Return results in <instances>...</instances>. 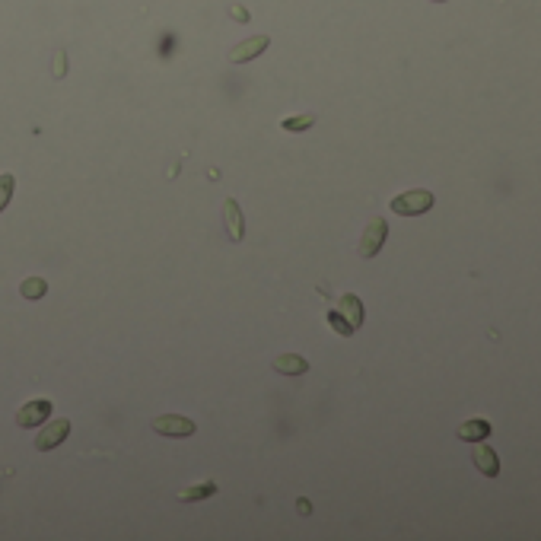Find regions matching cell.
<instances>
[{
	"mask_svg": "<svg viewBox=\"0 0 541 541\" xmlns=\"http://www.w3.org/2000/svg\"><path fill=\"white\" fill-rule=\"evenodd\" d=\"M433 207V195L427 188H411L405 195H398L392 201V210L398 217H417V214H427Z\"/></svg>",
	"mask_w": 541,
	"mask_h": 541,
	"instance_id": "6da1fadb",
	"label": "cell"
},
{
	"mask_svg": "<svg viewBox=\"0 0 541 541\" xmlns=\"http://www.w3.org/2000/svg\"><path fill=\"white\" fill-rule=\"evenodd\" d=\"M386 236H388V223L386 220H369V226L363 230V236H360V258H373V255H379V249L386 245Z\"/></svg>",
	"mask_w": 541,
	"mask_h": 541,
	"instance_id": "7a4b0ae2",
	"label": "cell"
},
{
	"mask_svg": "<svg viewBox=\"0 0 541 541\" xmlns=\"http://www.w3.org/2000/svg\"><path fill=\"white\" fill-rule=\"evenodd\" d=\"M67 436H71V421H67V417H58V421H45V430L36 436V449H38V452H51L54 446H61Z\"/></svg>",
	"mask_w": 541,
	"mask_h": 541,
	"instance_id": "3957f363",
	"label": "cell"
},
{
	"mask_svg": "<svg viewBox=\"0 0 541 541\" xmlns=\"http://www.w3.org/2000/svg\"><path fill=\"white\" fill-rule=\"evenodd\" d=\"M48 417H51V401L48 398H36V401H29V405H23L16 411V423L23 430L38 427V423H45Z\"/></svg>",
	"mask_w": 541,
	"mask_h": 541,
	"instance_id": "277c9868",
	"label": "cell"
},
{
	"mask_svg": "<svg viewBox=\"0 0 541 541\" xmlns=\"http://www.w3.org/2000/svg\"><path fill=\"white\" fill-rule=\"evenodd\" d=\"M153 430L163 436H191L195 433V421L188 417H179V414H163L153 421Z\"/></svg>",
	"mask_w": 541,
	"mask_h": 541,
	"instance_id": "5b68a950",
	"label": "cell"
},
{
	"mask_svg": "<svg viewBox=\"0 0 541 541\" xmlns=\"http://www.w3.org/2000/svg\"><path fill=\"white\" fill-rule=\"evenodd\" d=\"M268 42H271L268 36H252V38H245V42H239V45L230 51V61H232V64H245V61L258 58V54L268 48Z\"/></svg>",
	"mask_w": 541,
	"mask_h": 541,
	"instance_id": "8992f818",
	"label": "cell"
},
{
	"mask_svg": "<svg viewBox=\"0 0 541 541\" xmlns=\"http://www.w3.org/2000/svg\"><path fill=\"white\" fill-rule=\"evenodd\" d=\"M471 458H475V468L481 471L484 478H497L500 475V455L490 446H484V440L475 446V455Z\"/></svg>",
	"mask_w": 541,
	"mask_h": 541,
	"instance_id": "52a82bcc",
	"label": "cell"
},
{
	"mask_svg": "<svg viewBox=\"0 0 541 541\" xmlns=\"http://www.w3.org/2000/svg\"><path fill=\"white\" fill-rule=\"evenodd\" d=\"M490 436V423L484 421V417H471V421H465L462 427H458V440L465 443H481Z\"/></svg>",
	"mask_w": 541,
	"mask_h": 541,
	"instance_id": "ba28073f",
	"label": "cell"
},
{
	"mask_svg": "<svg viewBox=\"0 0 541 541\" xmlns=\"http://www.w3.org/2000/svg\"><path fill=\"white\" fill-rule=\"evenodd\" d=\"M338 312L351 321L354 331L363 325V303H360V297H354V293H344V297L338 299Z\"/></svg>",
	"mask_w": 541,
	"mask_h": 541,
	"instance_id": "9c48e42d",
	"label": "cell"
},
{
	"mask_svg": "<svg viewBox=\"0 0 541 541\" xmlns=\"http://www.w3.org/2000/svg\"><path fill=\"white\" fill-rule=\"evenodd\" d=\"M223 220H226L230 236L239 242V239L245 236V223H242V210H239V204L232 201V197H226V204H223Z\"/></svg>",
	"mask_w": 541,
	"mask_h": 541,
	"instance_id": "30bf717a",
	"label": "cell"
},
{
	"mask_svg": "<svg viewBox=\"0 0 541 541\" xmlns=\"http://www.w3.org/2000/svg\"><path fill=\"white\" fill-rule=\"evenodd\" d=\"M274 369L284 376H303V373H309V363H306V357H299V354H284V357L274 360Z\"/></svg>",
	"mask_w": 541,
	"mask_h": 541,
	"instance_id": "8fae6325",
	"label": "cell"
},
{
	"mask_svg": "<svg viewBox=\"0 0 541 541\" xmlns=\"http://www.w3.org/2000/svg\"><path fill=\"white\" fill-rule=\"evenodd\" d=\"M19 293H23L26 299H42L45 293H48V280H42V277H29V280H23Z\"/></svg>",
	"mask_w": 541,
	"mask_h": 541,
	"instance_id": "7c38bea8",
	"label": "cell"
},
{
	"mask_svg": "<svg viewBox=\"0 0 541 541\" xmlns=\"http://www.w3.org/2000/svg\"><path fill=\"white\" fill-rule=\"evenodd\" d=\"M217 494V484H210V481H204V484H195V488H185L179 500H207V497H214Z\"/></svg>",
	"mask_w": 541,
	"mask_h": 541,
	"instance_id": "4fadbf2b",
	"label": "cell"
},
{
	"mask_svg": "<svg viewBox=\"0 0 541 541\" xmlns=\"http://www.w3.org/2000/svg\"><path fill=\"white\" fill-rule=\"evenodd\" d=\"M312 125H316V118H312V115H297V118H284V121H280V128H284V131H309Z\"/></svg>",
	"mask_w": 541,
	"mask_h": 541,
	"instance_id": "5bb4252c",
	"label": "cell"
},
{
	"mask_svg": "<svg viewBox=\"0 0 541 541\" xmlns=\"http://www.w3.org/2000/svg\"><path fill=\"white\" fill-rule=\"evenodd\" d=\"M328 325H331V328H334V331H338V334H341V338H351V334H354V328H351V321H347L344 316H341V312H338V309H331V312H328Z\"/></svg>",
	"mask_w": 541,
	"mask_h": 541,
	"instance_id": "9a60e30c",
	"label": "cell"
},
{
	"mask_svg": "<svg viewBox=\"0 0 541 541\" xmlns=\"http://www.w3.org/2000/svg\"><path fill=\"white\" fill-rule=\"evenodd\" d=\"M13 175H0V214H4V207L10 204V197H13Z\"/></svg>",
	"mask_w": 541,
	"mask_h": 541,
	"instance_id": "2e32d148",
	"label": "cell"
},
{
	"mask_svg": "<svg viewBox=\"0 0 541 541\" xmlns=\"http://www.w3.org/2000/svg\"><path fill=\"white\" fill-rule=\"evenodd\" d=\"M297 512H299V516H309V512H312L309 500H303V497H299V500H297Z\"/></svg>",
	"mask_w": 541,
	"mask_h": 541,
	"instance_id": "e0dca14e",
	"label": "cell"
},
{
	"mask_svg": "<svg viewBox=\"0 0 541 541\" xmlns=\"http://www.w3.org/2000/svg\"><path fill=\"white\" fill-rule=\"evenodd\" d=\"M54 73H58V77L64 73V54H58V67H54Z\"/></svg>",
	"mask_w": 541,
	"mask_h": 541,
	"instance_id": "ac0fdd59",
	"label": "cell"
},
{
	"mask_svg": "<svg viewBox=\"0 0 541 541\" xmlns=\"http://www.w3.org/2000/svg\"><path fill=\"white\" fill-rule=\"evenodd\" d=\"M433 4H446V0H433Z\"/></svg>",
	"mask_w": 541,
	"mask_h": 541,
	"instance_id": "d6986e66",
	"label": "cell"
}]
</instances>
